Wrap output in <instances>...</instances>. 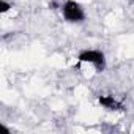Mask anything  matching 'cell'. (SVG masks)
Listing matches in <instances>:
<instances>
[{
	"instance_id": "6da1fadb",
	"label": "cell",
	"mask_w": 134,
	"mask_h": 134,
	"mask_svg": "<svg viewBox=\"0 0 134 134\" xmlns=\"http://www.w3.org/2000/svg\"><path fill=\"white\" fill-rule=\"evenodd\" d=\"M62 14L65 21H68V22H82L85 19L84 8L76 0H66L62 7Z\"/></svg>"
},
{
	"instance_id": "7a4b0ae2",
	"label": "cell",
	"mask_w": 134,
	"mask_h": 134,
	"mask_svg": "<svg viewBox=\"0 0 134 134\" xmlns=\"http://www.w3.org/2000/svg\"><path fill=\"white\" fill-rule=\"evenodd\" d=\"M79 63H92L96 71L101 73L104 68H106V57L101 51H96V49H87V51H82L77 57Z\"/></svg>"
},
{
	"instance_id": "3957f363",
	"label": "cell",
	"mask_w": 134,
	"mask_h": 134,
	"mask_svg": "<svg viewBox=\"0 0 134 134\" xmlns=\"http://www.w3.org/2000/svg\"><path fill=\"white\" fill-rule=\"evenodd\" d=\"M98 101H99V104H101L103 107H106L107 110H123V109H125L123 104L118 103V101L115 99V96H112V95H99V96H98Z\"/></svg>"
},
{
	"instance_id": "277c9868",
	"label": "cell",
	"mask_w": 134,
	"mask_h": 134,
	"mask_svg": "<svg viewBox=\"0 0 134 134\" xmlns=\"http://www.w3.org/2000/svg\"><path fill=\"white\" fill-rule=\"evenodd\" d=\"M10 8H11V5L7 2V0H2V2H0V13H7V11H10Z\"/></svg>"
}]
</instances>
